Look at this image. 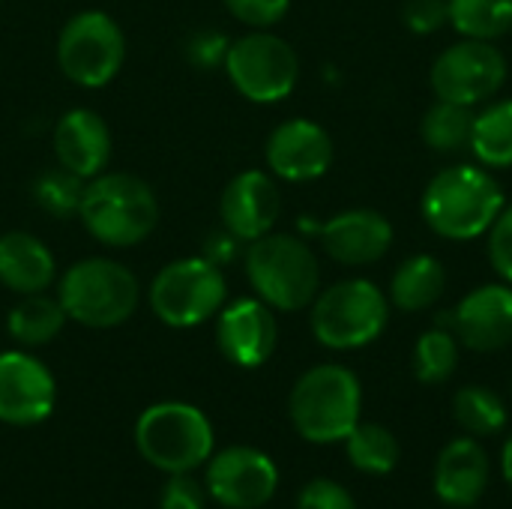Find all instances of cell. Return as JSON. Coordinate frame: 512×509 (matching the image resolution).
<instances>
[{
    "instance_id": "1",
    "label": "cell",
    "mask_w": 512,
    "mask_h": 509,
    "mask_svg": "<svg viewBox=\"0 0 512 509\" xmlns=\"http://www.w3.org/2000/svg\"><path fill=\"white\" fill-rule=\"evenodd\" d=\"M507 207L501 183L483 165H450L441 168L423 189L420 213L426 225L453 243H468L495 225Z\"/></svg>"
},
{
    "instance_id": "2",
    "label": "cell",
    "mask_w": 512,
    "mask_h": 509,
    "mask_svg": "<svg viewBox=\"0 0 512 509\" xmlns=\"http://www.w3.org/2000/svg\"><path fill=\"white\" fill-rule=\"evenodd\" d=\"M78 219L102 246L129 249L153 234L159 201L144 177L132 171H102L84 183Z\"/></svg>"
},
{
    "instance_id": "3",
    "label": "cell",
    "mask_w": 512,
    "mask_h": 509,
    "mask_svg": "<svg viewBox=\"0 0 512 509\" xmlns=\"http://www.w3.org/2000/svg\"><path fill=\"white\" fill-rule=\"evenodd\" d=\"M363 414V387L348 366L321 363L303 372L288 396V417L312 444L345 441Z\"/></svg>"
},
{
    "instance_id": "4",
    "label": "cell",
    "mask_w": 512,
    "mask_h": 509,
    "mask_svg": "<svg viewBox=\"0 0 512 509\" xmlns=\"http://www.w3.org/2000/svg\"><path fill=\"white\" fill-rule=\"evenodd\" d=\"M246 279L273 312H300L321 291V264L294 234H264L246 249Z\"/></svg>"
},
{
    "instance_id": "5",
    "label": "cell",
    "mask_w": 512,
    "mask_h": 509,
    "mask_svg": "<svg viewBox=\"0 0 512 509\" xmlns=\"http://www.w3.org/2000/svg\"><path fill=\"white\" fill-rule=\"evenodd\" d=\"M57 300L69 321L90 330H111L135 315L141 285L138 276L120 261L84 258L60 276Z\"/></svg>"
},
{
    "instance_id": "6",
    "label": "cell",
    "mask_w": 512,
    "mask_h": 509,
    "mask_svg": "<svg viewBox=\"0 0 512 509\" xmlns=\"http://www.w3.org/2000/svg\"><path fill=\"white\" fill-rule=\"evenodd\" d=\"M390 297L372 279H342L312 300V336L330 351L372 345L390 324Z\"/></svg>"
},
{
    "instance_id": "7",
    "label": "cell",
    "mask_w": 512,
    "mask_h": 509,
    "mask_svg": "<svg viewBox=\"0 0 512 509\" xmlns=\"http://www.w3.org/2000/svg\"><path fill=\"white\" fill-rule=\"evenodd\" d=\"M135 450L165 477L192 474L213 456V426L195 405L156 402L135 423Z\"/></svg>"
},
{
    "instance_id": "8",
    "label": "cell",
    "mask_w": 512,
    "mask_h": 509,
    "mask_svg": "<svg viewBox=\"0 0 512 509\" xmlns=\"http://www.w3.org/2000/svg\"><path fill=\"white\" fill-rule=\"evenodd\" d=\"M225 297L228 282L222 267L210 258H177L165 264L147 291L153 315L174 330H189L210 321L225 306Z\"/></svg>"
},
{
    "instance_id": "9",
    "label": "cell",
    "mask_w": 512,
    "mask_h": 509,
    "mask_svg": "<svg viewBox=\"0 0 512 509\" xmlns=\"http://www.w3.org/2000/svg\"><path fill=\"white\" fill-rule=\"evenodd\" d=\"M225 72L243 99L273 105L294 93L300 81V57L288 39L270 30H252L228 45Z\"/></svg>"
},
{
    "instance_id": "10",
    "label": "cell",
    "mask_w": 512,
    "mask_h": 509,
    "mask_svg": "<svg viewBox=\"0 0 512 509\" xmlns=\"http://www.w3.org/2000/svg\"><path fill=\"white\" fill-rule=\"evenodd\" d=\"M123 60L126 36L108 12L84 9L72 15L57 36V66L72 84L84 90L111 84L120 75Z\"/></svg>"
},
{
    "instance_id": "11",
    "label": "cell",
    "mask_w": 512,
    "mask_h": 509,
    "mask_svg": "<svg viewBox=\"0 0 512 509\" xmlns=\"http://www.w3.org/2000/svg\"><path fill=\"white\" fill-rule=\"evenodd\" d=\"M507 57L495 42L486 39H459L441 51L432 63L429 84L435 99L477 108L498 96L507 81Z\"/></svg>"
},
{
    "instance_id": "12",
    "label": "cell",
    "mask_w": 512,
    "mask_h": 509,
    "mask_svg": "<svg viewBox=\"0 0 512 509\" xmlns=\"http://www.w3.org/2000/svg\"><path fill=\"white\" fill-rule=\"evenodd\" d=\"M204 489L225 509H261L279 489V471L255 447H225L207 459Z\"/></svg>"
},
{
    "instance_id": "13",
    "label": "cell",
    "mask_w": 512,
    "mask_h": 509,
    "mask_svg": "<svg viewBox=\"0 0 512 509\" xmlns=\"http://www.w3.org/2000/svg\"><path fill=\"white\" fill-rule=\"evenodd\" d=\"M57 384L51 369L27 351L0 354V423L39 426L51 417Z\"/></svg>"
},
{
    "instance_id": "14",
    "label": "cell",
    "mask_w": 512,
    "mask_h": 509,
    "mask_svg": "<svg viewBox=\"0 0 512 509\" xmlns=\"http://www.w3.org/2000/svg\"><path fill=\"white\" fill-rule=\"evenodd\" d=\"M462 348L477 354H495L512 345V285L489 282L474 288L468 297L447 312V321Z\"/></svg>"
},
{
    "instance_id": "15",
    "label": "cell",
    "mask_w": 512,
    "mask_h": 509,
    "mask_svg": "<svg viewBox=\"0 0 512 509\" xmlns=\"http://www.w3.org/2000/svg\"><path fill=\"white\" fill-rule=\"evenodd\" d=\"M264 159L273 177L288 183H312L333 165V138L315 120L291 117L270 132Z\"/></svg>"
},
{
    "instance_id": "16",
    "label": "cell",
    "mask_w": 512,
    "mask_h": 509,
    "mask_svg": "<svg viewBox=\"0 0 512 509\" xmlns=\"http://www.w3.org/2000/svg\"><path fill=\"white\" fill-rule=\"evenodd\" d=\"M276 342H279V324L264 300L243 297L219 309L216 345L228 363L240 369H258L273 357Z\"/></svg>"
},
{
    "instance_id": "17",
    "label": "cell",
    "mask_w": 512,
    "mask_h": 509,
    "mask_svg": "<svg viewBox=\"0 0 512 509\" xmlns=\"http://www.w3.org/2000/svg\"><path fill=\"white\" fill-rule=\"evenodd\" d=\"M282 213V195L276 177L258 168L240 171L228 180L219 198V219L231 237L252 243L273 231Z\"/></svg>"
},
{
    "instance_id": "18",
    "label": "cell",
    "mask_w": 512,
    "mask_h": 509,
    "mask_svg": "<svg viewBox=\"0 0 512 509\" xmlns=\"http://www.w3.org/2000/svg\"><path fill=\"white\" fill-rule=\"evenodd\" d=\"M324 252L345 267H366L381 261L393 246V222L369 207L342 210L318 228Z\"/></svg>"
},
{
    "instance_id": "19",
    "label": "cell",
    "mask_w": 512,
    "mask_h": 509,
    "mask_svg": "<svg viewBox=\"0 0 512 509\" xmlns=\"http://www.w3.org/2000/svg\"><path fill=\"white\" fill-rule=\"evenodd\" d=\"M51 144L57 165L81 180H93L111 162V129L93 108H69L54 123Z\"/></svg>"
},
{
    "instance_id": "20",
    "label": "cell",
    "mask_w": 512,
    "mask_h": 509,
    "mask_svg": "<svg viewBox=\"0 0 512 509\" xmlns=\"http://www.w3.org/2000/svg\"><path fill=\"white\" fill-rule=\"evenodd\" d=\"M489 477H492L489 453L480 447L477 438L465 435L441 450L435 465V495L447 507L468 509L486 495Z\"/></svg>"
},
{
    "instance_id": "21",
    "label": "cell",
    "mask_w": 512,
    "mask_h": 509,
    "mask_svg": "<svg viewBox=\"0 0 512 509\" xmlns=\"http://www.w3.org/2000/svg\"><path fill=\"white\" fill-rule=\"evenodd\" d=\"M57 264L51 249L27 234V231H6L0 234V285L12 294H39L54 282Z\"/></svg>"
},
{
    "instance_id": "22",
    "label": "cell",
    "mask_w": 512,
    "mask_h": 509,
    "mask_svg": "<svg viewBox=\"0 0 512 509\" xmlns=\"http://www.w3.org/2000/svg\"><path fill=\"white\" fill-rule=\"evenodd\" d=\"M447 291V267L441 258L420 252L405 258L396 273L390 276V306H396L399 312H426L432 309Z\"/></svg>"
},
{
    "instance_id": "23",
    "label": "cell",
    "mask_w": 512,
    "mask_h": 509,
    "mask_svg": "<svg viewBox=\"0 0 512 509\" xmlns=\"http://www.w3.org/2000/svg\"><path fill=\"white\" fill-rule=\"evenodd\" d=\"M66 312L60 306L57 297H48L45 291L39 294H24L6 318V330L9 336L24 345V348H39L48 345L60 336V330L66 327Z\"/></svg>"
},
{
    "instance_id": "24",
    "label": "cell",
    "mask_w": 512,
    "mask_h": 509,
    "mask_svg": "<svg viewBox=\"0 0 512 509\" xmlns=\"http://www.w3.org/2000/svg\"><path fill=\"white\" fill-rule=\"evenodd\" d=\"M471 153L483 168H512V99H498L474 114Z\"/></svg>"
},
{
    "instance_id": "25",
    "label": "cell",
    "mask_w": 512,
    "mask_h": 509,
    "mask_svg": "<svg viewBox=\"0 0 512 509\" xmlns=\"http://www.w3.org/2000/svg\"><path fill=\"white\" fill-rule=\"evenodd\" d=\"M471 129H474V108L444 102V99H435V105H429V111L420 120V135H423L426 147H432L435 153H444V156L468 150Z\"/></svg>"
},
{
    "instance_id": "26",
    "label": "cell",
    "mask_w": 512,
    "mask_h": 509,
    "mask_svg": "<svg viewBox=\"0 0 512 509\" xmlns=\"http://www.w3.org/2000/svg\"><path fill=\"white\" fill-rule=\"evenodd\" d=\"M450 24L462 39L495 42L512 30V0H447Z\"/></svg>"
},
{
    "instance_id": "27",
    "label": "cell",
    "mask_w": 512,
    "mask_h": 509,
    "mask_svg": "<svg viewBox=\"0 0 512 509\" xmlns=\"http://www.w3.org/2000/svg\"><path fill=\"white\" fill-rule=\"evenodd\" d=\"M348 462L372 477H384L399 465V441L381 423H357V429L345 438Z\"/></svg>"
},
{
    "instance_id": "28",
    "label": "cell",
    "mask_w": 512,
    "mask_h": 509,
    "mask_svg": "<svg viewBox=\"0 0 512 509\" xmlns=\"http://www.w3.org/2000/svg\"><path fill=\"white\" fill-rule=\"evenodd\" d=\"M453 417L471 438L498 435L507 426V405L489 387H462L453 399Z\"/></svg>"
},
{
    "instance_id": "29",
    "label": "cell",
    "mask_w": 512,
    "mask_h": 509,
    "mask_svg": "<svg viewBox=\"0 0 512 509\" xmlns=\"http://www.w3.org/2000/svg\"><path fill=\"white\" fill-rule=\"evenodd\" d=\"M459 339L450 327L426 330L414 345V375L420 384H444L459 369Z\"/></svg>"
},
{
    "instance_id": "30",
    "label": "cell",
    "mask_w": 512,
    "mask_h": 509,
    "mask_svg": "<svg viewBox=\"0 0 512 509\" xmlns=\"http://www.w3.org/2000/svg\"><path fill=\"white\" fill-rule=\"evenodd\" d=\"M84 183L81 177H75L66 168H45L36 180H33V201L42 213L54 216V219H69L78 216L81 207V195H84Z\"/></svg>"
},
{
    "instance_id": "31",
    "label": "cell",
    "mask_w": 512,
    "mask_h": 509,
    "mask_svg": "<svg viewBox=\"0 0 512 509\" xmlns=\"http://www.w3.org/2000/svg\"><path fill=\"white\" fill-rule=\"evenodd\" d=\"M402 21L414 36H432L450 24V6L447 0H405Z\"/></svg>"
},
{
    "instance_id": "32",
    "label": "cell",
    "mask_w": 512,
    "mask_h": 509,
    "mask_svg": "<svg viewBox=\"0 0 512 509\" xmlns=\"http://www.w3.org/2000/svg\"><path fill=\"white\" fill-rule=\"evenodd\" d=\"M225 6L240 24L252 30H267L288 15L291 0H225Z\"/></svg>"
},
{
    "instance_id": "33",
    "label": "cell",
    "mask_w": 512,
    "mask_h": 509,
    "mask_svg": "<svg viewBox=\"0 0 512 509\" xmlns=\"http://www.w3.org/2000/svg\"><path fill=\"white\" fill-rule=\"evenodd\" d=\"M207 489L192 474H171L162 486L159 509H204Z\"/></svg>"
},
{
    "instance_id": "34",
    "label": "cell",
    "mask_w": 512,
    "mask_h": 509,
    "mask_svg": "<svg viewBox=\"0 0 512 509\" xmlns=\"http://www.w3.org/2000/svg\"><path fill=\"white\" fill-rule=\"evenodd\" d=\"M489 261L495 273L512 285V207H504L489 228Z\"/></svg>"
},
{
    "instance_id": "35",
    "label": "cell",
    "mask_w": 512,
    "mask_h": 509,
    "mask_svg": "<svg viewBox=\"0 0 512 509\" xmlns=\"http://www.w3.org/2000/svg\"><path fill=\"white\" fill-rule=\"evenodd\" d=\"M231 39L216 33V30H198L189 36L186 42V60L198 69H213V66H225V54H228Z\"/></svg>"
},
{
    "instance_id": "36",
    "label": "cell",
    "mask_w": 512,
    "mask_h": 509,
    "mask_svg": "<svg viewBox=\"0 0 512 509\" xmlns=\"http://www.w3.org/2000/svg\"><path fill=\"white\" fill-rule=\"evenodd\" d=\"M297 509H357L351 492L336 480H312L303 486Z\"/></svg>"
},
{
    "instance_id": "37",
    "label": "cell",
    "mask_w": 512,
    "mask_h": 509,
    "mask_svg": "<svg viewBox=\"0 0 512 509\" xmlns=\"http://www.w3.org/2000/svg\"><path fill=\"white\" fill-rule=\"evenodd\" d=\"M501 471H504V480L510 483L512 489V435L510 441L504 444V453H501Z\"/></svg>"
}]
</instances>
